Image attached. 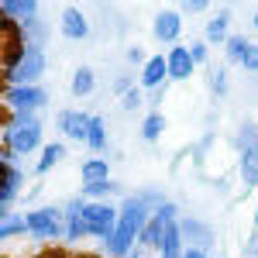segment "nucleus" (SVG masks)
<instances>
[{
  "label": "nucleus",
  "mask_w": 258,
  "mask_h": 258,
  "mask_svg": "<svg viewBox=\"0 0 258 258\" xmlns=\"http://www.w3.org/2000/svg\"><path fill=\"white\" fill-rule=\"evenodd\" d=\"M145 224H148V210H145L141 197H135V200L127 197L124 210H120V220H117V231H114V238H110V244H107V251H110L114 258L127 255L131 244H138Z\"/></svg>",
  "instance_id": "nucleus-1"
},
{
  "label": "nucleus",
  "mask_w": 258,
  "mask_h": 258,
  "mask_svg": "<svg viewBox=\"0 0 258 258\" xmlns=\"http://www.w3.org/2000/svg\"><path fill=\"white\" fill-rule=\"evenodd\" d=\"M41 69H45V52H41V45L31 41L18 55V62L7 69V80L14 83V86H31V83L41 76Z\"/></svg>",
  "instance_id": "nucleus-2"
},
{
  "label": "nucleus",
  "mask_w": 258,
  "mask_h": 258,
  "mask_svg": "<svg viewBox=\"0 0 258 258\" xmlns=\"http://www.w3.org/2000/svg\"><path fill=\"white\" fill-rule=\"evenodd\" d=\"M83 220H86V227H90V234H97V238H114V231H117V220L120 214L114 207H107V203H90L86 210H83Z\"/></svg>",
  "instance_id": "nucleus-3"
},
{
  "label": "nucleus",
  "mask_w": 258,
  "mask_h": 258,
  "mask_svg": "<svg viewBox=\"0 0 258 258\" xmlns=\"http://www.w3.org/2000/svg\"><path fill=\"white\" fill-rule=\"evenodd\" d=\"M38 141H41V124H35V127H11V131H7V148L18 152V155L35 152Z\"/></svg>",
  "instance_id": "nucleus-4"
},
{
  "label": "nucleus",
  "mask_w": 258,
  "mask_h": 258,
  "mask_svg": "<svg viewBox=\"0 0 258 258\" xmlns=\"http://www.w3.org/2000/svg\"><path fill=\"white\" fill-rule=\"evenodd\" d=\"M55 124H59L62 135H69V138H76V141H86V135H90V117L80 114V110H62Z\"/></svg>",
  "instance_id": "nucleus-5"
},
{
  "label": "nucleus",
  "mask_w": 258,
  "mask_h": 258,
  "mask_svg": "<svg viewBox=\"0 0 258 258\" xmlns=\"http://www.w3.org/2000/svg\"><path fill=\"white\" fill-rule=\"evenodd\" d=\"M45 100L48 97H45L41 86H14V90L7 93V103L18 107V110H35V107H41Z\"/></svg>",
  "instance_id": "nucleus-6"
},
{
  "label": "nucleus",
  "mask_w": 258,
  "mask_h": 258,
  "mask_svg": "<svg viewBox=\"0 0 258 258\" xmlns=\"http://www.w3.org/2000/svg\"><path fill=\"white\" fill-rule=\"evenodd\" d=\"M21 182H24V172H18L14 165H11V148L4 152V193H0V203H4V210L11 207V200L18 197Z\"/></svg>",
  "instance_id": "nucleus-7"
},
{
  "label": "nucleus",
  "mask_w": 258,
  "mask_h": 258,
  "mask_svg": "<svg viewBox=\"0 0 258 258\" xmlns=\"http://www.w3.org/2000/svg\"><path fill=\"white\" fill-rule=\"evenodd\" d=\"M28 227H31L35 238H52V234H59V227H55V210H35V214H28Z\"/></svg>",
  "instance_id": "nucleus-8"
},
{
  "label": "nucleus",
  "mask_w": 258,
  "mask_h": 258,
  "mask_svg": "<svg viewBox=\"0 0 258 258\" xmlns=\"http://www.w3.org/2000/svg\"><path fill=\"white\" fill-rule=\"evenodd\" d=\"M169 80V59H162V55H155V59L145 62V73H141V86H148V90H159V83Z\"/></svg>",
  "instance_id": "nucleus-9"
},
{
  "label": "nucleus",
  "mask_w": 258,
  "mask_h": 258,
  "mask_svg": "<svg viewBox=\"0 0 258 258\" xmlns=\"http://www.w3.org/2000/svg\"><path fill=\"white\" fill-rule=\"evenodd\" d=\"M193 55H189V48H172L169 52V80H186L189 73H193Z\"/></svg>",
  "instance_id": "nucleus-10"
},
{
  "label": "nucleus",
  "mask_w": 258,
  "mask_h": 258,
  "mask_svg": "<svg viewBox=\"0 0 258 258\" xmlns=\"http://www.w3.org/2000/svg\"><path fill=\"white\" fill-rule=\"evenodd\" d=\"M179 28H182L179 14L165 11V14H159V18H155V28H152V31H155V38H159V41H176Z\"/></svg>",
  "instance_id": "nucleus-11"
},
{
  "label": "nucleus",
  "mask_w": 258,
  "mask_h": 258,
  "mask_svg": "<svg viewBox=\"0 0 258 258\" xmlns=\"http://www.w3.org/2000/svg\"><path fill=\"white\" fill-rule=\"evenodd\" d=\"M86 31L90 28H86V18H83L80 11H66L62 14V35L66 38H86Z\"/></svg>",
  "instance_id": "nucleus-12"
},
{
  "label": "nucleus",
  "mask_w": 258,
  "mask_h": 258,
  "mask_svg": "<svg viewBox=\"0 0 258 258\" xmlns=\"http://www.w3.org/2000/svg\"><path fill=\"white\" fill-rule=\"evenodd\" d=\"M4 14H7V18L35 21V14H38V4H35V0H4Z\"/></svg>",
  "instance_id": "nucleus-13"
},
{
  "label": "nucleus",
  "mask_w": 258,
  "mask_h": 258,
  "mask_svg": "<svg viewBox=\"0 0 258 258\" xmlns=\"http://www.w3.org/2000/svg\"><path fill=\"white\" fill-rule=\"evenodd\" d=\"M162 258H182V244H179V224H176V220L165 227V238H162Z\"/></svg>",
  "instance_id": "nucleus-14"
},
{
  "label": "nucleus",
  "mask_w": 258,
  "mask_h": 258,
  "mask_svg": "<svg viewBox=\"0 0 258 258\" xmlns=\"http://www.w3.org/2000/svg\"><path fill=\"white\" fill-rule=\"evenodd\" d=\"M241 176L244 182H258V145L241 152Z\"/></svg>",
  "instance_id": "nucleus-15"
},
{
  "label": "nucleus",
  "mask_w": 258,
  "mask_h": 258,
  "mask_svg": "<svg viewBox=\"0 0 258 258\" xmlns=\"http://www.w3.org/2000/svg\"><path fill=\"white\" fill-rule=\"evenodd\" d=\"M83 182H86V186L107 182V162L103 159H90L86 165H83Z\"/></svg>",
  "instance_id": "nucleus-16"
},
{
  "label": "nucleus",
  "mask_w": 258,
  "mask_h": 258,
  "mask_svg": "<svg viewBox=\"0 0 258 258\" xmlns=\"http://www.w3.org/2000/svg\"><path fill=\"white\" fill-rule=\"evenodd\" d=\"M162 131H165V117H162L159 110H155V114H148L145 124H141V138H145V141H159Z\"/></svg>",
  "instance_id": "nucleus-17"
},
{
  "label": "nucleus",
  "mask_w": 258,
  "mask_h": 258,
  "mask_svg": "<svg viewBox=\"0 0 258 258\" xmlns=\"http://www.w3.org/2000/svg\"><path fill=\"white\" fill-rule=\"evenodd\" d=\"M90 90H93V69H90V66H80V69L73 73V93H76V97H86Z\"/></svg>",
  "instance_id": "nucleus-18"
},
{
  "label": "nucleus",
  "mask_w": 258,
  "mask_h": 258,
  "mask_svg": "<svg viewBox=\"0 0 258 258\" xmlns=\"http://www.w3.org/2000/svg\"><path fill=\"white\" fill-rule=\"evenodd\" d=\"M86 145L93 152H103L107 145V131H103V117H90V135H86Z\"/></svg>",
  "instance_id": "nucleus-19"
},
{
  "label": "nucleus",
  "mask_w": 258,
  "mask_h": 258,
  "mask_svg": "<svg viewBox=\"0 0 258 258\" xmlns=\"http://www.w3.org/2000/svg\"><path fill=\"white\" fill-rule=\"evenodd\" d=\"M62 155H66V148H62L59 141H52V145H48V148L41 152V159H38V172H48V169H52V165H55Z\"/></svg>",
  "instance_id": "nucleus-20"
},
{
  "label": "nucleus",
  "mask_w": 258,
  "mask_h": 258,
  "mask_svg": "<svg viewBox=\"0 0 258 258\" xmlns=\"http://www.w3.org/2000/svg\"><path fill=\"white\" fill-rule=\"evenodd\" d=\"M227 21H231L227 14H217V18L207 24V38H210V41H224V38H227Z\"/></svg>",
  "instance_id": "nucleus-21"
},
{
  "label": "nucleus",
  "mask_w": 258,
  "mask_h": 258,
  "mask_svg": "<svg viewBox=\"0 0 258 258\" xmlns=\"http://www.w3.org/2000/svg\"><path fill=\"white\" fill-rule=\"evenodd\" d=\"M248 45L251 41H244V38H227V62H241L244 52H248Z\"/></svg>",
  "instance_id": "nucleus-22"
},
{
  "label": "nucleus",
  "mask_w": 258,
  "mask_h": 258,
  "mask_svg": "<svg viewBox=\"0 0 258 258\" xmlns=\"http://www.w3.org/2000/svg\"><path fill=\"white\" fill-rule=\"evenodd\" d=\"M24 231H31L28 227V220H4V227H0V238H14V234H24Z\"/></svg>",
  "instance_id": "nucleus-23"
},
{
  "label": "nucleus",
  "mask_w": 258,
  "mask_h": 258,
  "mask_svg": "<svg viewBox=\"0 0 258 258\" xmlns=\"http://www.w3.org/2000/svg\"><path fill=\"white\" fill-rule=\"evenodd\" d=\"M241 66H244V69H251V73L258 69V45H248V52H244Z\"/></svg>",
  "instance_id": "nucleus-24"
},
{
  "label": "nucleus",
  "mask_w": 258,
  "mask_h": 258,
  "mask_svg": "<svg viewBox=\"0 0 258 258\" xmlns=\"http://www.w3.org/2000/svg\"><path fill=\"white\" fill-rule=\"evenodd\" d=\"M114 189H117V186H114L110 179H107V182H97V186H86L90 197H103V193H114Z\"/></svg>",
  "instance_id": "nucleus-25"
},
{
  "label": "nucleus",
  "mask_w": 258,
  "mask_h": 258,
  "mask_svg": "<svg viewBox=\"0 0 258 258\" xmlns=\"http://www.w3.org/2000/svg\"><path fill=\"white\" fill-rule=\"evenodd\" d=\"M189 55H193V62H203V59H207V45H203V41L189 45Z\"/></svg>",
  "instance_id": "nucleus-26"
},
{
  "label": "nucleus",
  "mask_w": 258,
  "mask_h": 258,
  "mask_svg": "<svg viewBox=\"0 0 258 258\" xmlns=\"http://www.w3.org/2000/svg\"><path fill=\"white\" fill-rule=\"evenodd\" d=\"M138 103H141L138 90H127V93H124V107H127V110H135V107H138Z\"/></svg>",
  "instance_id": "nucleus-27"
},
{
  "label": "nucleus",
  "mask_w": 258,
  "mask_h": 258,
  "mask_svg": "<svg viewBox=\"0 0 258 258\" xmlns=\"http://www.w3.org/2000/svg\"><path fill=\"white\" fill-rule=\"evenodd\" d=\"M214 90H217V93H224V90H227V83H224V73H217V80H214Z\"/></svg>",
  "instance_id": "nucleus-28"
},
{
  "label": "nucleus",
  "mask_w": 258,
  "mask_h": 258,
  "mask_svg": "<svg viewBox=\"0 0 258 258\" xmlns=\"http://www.w3.org/2000/svg\"><path fill=\"white\" fill-rule=\"evenodd\" d=\"M182 258H207V255H203L200 248H189V251H186V255H182Z\"/></svg>",
  "instance_id": "nucleus-29"
},
{
  "label": "nucleus",
  "mask_w": 258,
  "mask_h": 258,
  "mask_svg": "<svg viewBox=\"0 0 258 258\" xmlns=\"http://www.w3.org/2000/svg\"><path fill=\"white\" fill-rule=\"evenodd\" d=\"M255 28H258V14H255Z\"/></svg>",
  "instance_id": "nucleus-30"
},
{
  "label": "nucleus",
  "mask_w": 258,
  "mask_h": 258,
  "mask_svg": "<svg viewBox=\"0 0 258 258\" xmlns=\"http://www.w3.org/2000/svg\"><path fill=\"white\" fill-rule=\"evenodd\" d=\"M255 224H258V214H255Z\"/></svg>",
  "instance_id": "nucleus-31"
}]
</instances>
